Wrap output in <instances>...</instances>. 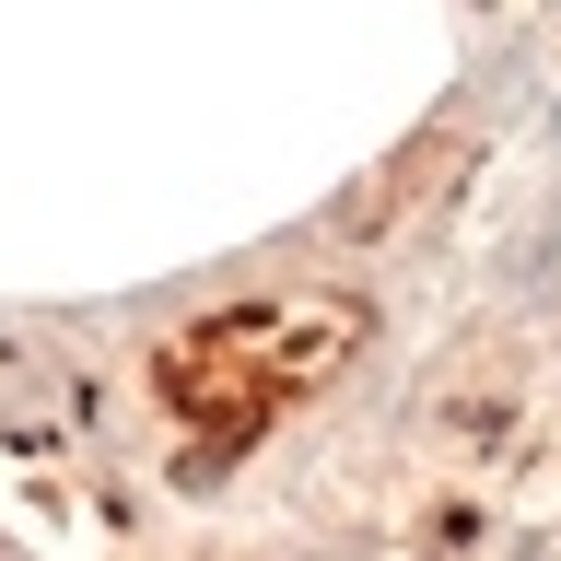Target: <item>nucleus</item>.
<instances>
[{"label": "nucleus", "mask_w": 561, "mask_h": 561, "mask_svg": "<svg viewBox=\"0 0 561 561\" xmlns=\"http://www.w3.org/2000/svg\"><path fill=\"white\" fill-rule=\"evenodd\" d=\"M351 340H363V305H245V316H222V328H199L175 363H245L234 421H257L270 398H293V386H316V375H340Z\"/></svg>", "instance_id": "nucleus-1"}]
</instances>
